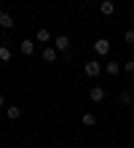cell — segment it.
<instances>
[{"label": "cell", "instance_id": "7a4b0ae2", "mask_svg": "<svg viewBox=\"0 0 134 148\" xmlns=\"http://www.w3.org/2000/svg\"><path fill=\"white\" fill-rule=\"evenodd\" d=\"M94 51H97L99 57H105L107 51H110V40H107V38H99V40L94 43Z\"/></svg>", "mask_w": 134, "mask_h": 148}, {"label": "cell", "instance_id": "277c9868", "mask_svg": "<svg viewBox=\"0 0 134 148\" xmlns=\"http://www.w3.org/2000/svg\"><path fill=\"white\" fill-rule=\"evenodd\" d=\"M102 70H105L107 75H118V73L123 70V67H121V62H115V59H113V62H107V65L102 67Z\"/></svg>", "mask_w": 134, "mask_h": 148}, {"label": "cell", "instance_id": "8fae6325", "mask_svg": "<svg viewBox=\"0 0 134 148\" xmlns=\"http://www.w3.org/2000/svg\"><path fill=\"white\" fill-rule=\"evenodd\" d=\"M80 121H83V127H94L97 124V116H94V113H83V119H80Z\"/></svg>", "mask_w": 134, "mask_h": 148}, {"label": "cell", "instance_id": "2e32d148", "mask_svg": "<svg viewBox=\"0 0 134 148\" xmlns=\"http://www.w3.org/2000/svg\"><path fill=\"white\" fill-rule=\"evenodd\" d=\"M121 102H123V105H129V102H131V94L123 92V94H121Z\"/></svg>", "mask_w": 134, "mask_h": 148}, {"label": "cell", "instance_id": "ba28073f", "mask_svg": "<svg viewBox=\"0 0 134 148\" xmlns=\"http://www.w3.org/2000/svg\"><path fill=\"white\" fill-rule=\"evenodd\" d=\"M99 11H102L105 16H110V14H115V3H113V0H102V5H99Z\"/></svg>", "mask_w": 134, "mask_h": 148}, {"label": "cell", "instance_id": "e0dca14e", "mask_svg": "<svg viewBox=\"0 0 134 148\" xmlns=\"http://www.w3.org/2000/svg\"><path fill=\"white\" fill-rule=\"evenodd\" d=\"M5 105V97H3V94H0V108H3Z\"/></svg>", "mask_w": 134, "mask_h": 148}, {"label": "cell", "instance_id": "3957f363", "mask_svg": "<svg viewBox=\"0 0 134 148\" xmlns=\"http://www.w3.org/2000/svg\"><path fill=\"white\" fill-rule=\"evenodd\" d=\"M54 49H56V51H67L70 49V38L67 35H56V38H54Z\"/></svg>", "mask_w": 134, "mask_h": 148}, {"label": "cell", "instance_id": "5b68a950", "mask_svg": "<svg viewBox=\"0 0 134 148\" xmlns=\"http://www.w3.org/2000/svg\"><path fill=\"white\" fill-rule=\"evenodd\" d=\"M88 97H91V102H102L105 100V89H102V86H91Z\"/></svg>", "mask_w": 134, "mask_h": 148}, {"label": "cell", "instance_id": "52a82bcc", "mask_svg": "<svg viewBox=\"0 0 134 148\" xmlns=\"http://www.w3.org/2000/svg\"><path fill=\"white\" fill-rule=\"evenodd\" d=\"M43 59H46V62H56V49L46 43V49H43Z\"/></svg>", "mask_w": 134, "mask_h": 148}, {"label": "cell", "instance_id": "9a60e30c", "mask_svg": "<svg viewBox=\"0 0 134 148\" xmlns=\"http://www.w3.org/2000/svg\"><path fill=\"white\" fill-rule=\"evenodd\" d=\"M123 40H126V43H134V30H126V32H123Z\"/></svg>", "mask_w": 134, "mask_h": 148}, {"label": "cell", "instance_id": "7c38bea8", "mask_svg": "<svg viewBox=\"0 0 134 148\" xmlns=\"http://www.w3.org/2000/svg\"><path fill=\"white\" fill-rule=\"evenodd\" d=\"M38 40H40V43H48V40H51V32H48L46 27H40V30H38Z\"/></svg>", "mask_w": 134, "mask_h": 148}, {"label": "cell", "instance_id": "5bb4252c", "mask_svg": "<svg viewBox=\"0 0 134 148\" xmlns=\"http://www.w3.org/2000/svg\"><path fill=\"white\" fill-rule=\"evenodd\" d=\"M121 67H123V73H129V75H134V59H129V62H123Z\"/></svg>", "mask_w": 134, "mask_h": 148}, {"label": "cell", "instance_id": "9c48e42d", "mask_svg": "<svg viewBox=\"0 0 134 148\" xmlns=\"http://www.w3.org/2000/svg\"><path fill=\"white\" fill-rule=\"evenodd\" d=\"M19 51H22V54H27V57H30V54H32V51H35V43L24 38V40L19 43Z\"/></svg>", "mask_w": 134, "mask_h": 148}, {"label": "cell", "instance_id": "4fadbf2b", "mask_svg": "<svg viewBox=\"0 0 134 148\" xmlns=\"http://www.w3.org/2000/svg\"><path fill=\"white\" fill-rule=\"evenodd\" d=\"M11 49H8V46H0V59H3V62H11Z\"/></svg>", "mask_w": 134, "mask_h": 148}, {"label": "cell", "instance_id": "30bf717a", "mask_svg": "<svg viewBox=\"0 0 134 148\" xmlns=\"http://www.w3.org/2000/svg\"><path fill=\"white\" fill-rule=\"evenodd\" d=\"M5 116L11 119V121H16V119L22 116V108H19V105H8V108H5Z\"/></svg>", "mask_w": 134, "mask_h": 148}, {"label": "cell", "instance_id": "8992f818", "mask_svg": "<svg viewBox=\"0 0 134 148\" xmlns=\"http://www.w3.org/2000/svg\"><path fill=\"white\" fill-rule=\"evenodd\" d=\"M0 27H5V30L14 27V19H11V14H8V11H0Z\"/></svg>", "mask_w": 134, "mask_h": 148}, {"label": "cell", "instance_id": "6da1fadb", "mask_svg": "<svg viewBox=\"0 0 134 148\" xmlns=\"http://www.w3.org/2000/svg\"><path fill=\"white\" fill-rule=\"evenodd\" d=\"M83 73H86L88 78H97V75L102 73V65L97 62V59H91V62H86V65H83Z\"/></svg>", "mask_w": 134, "mask_h": 148}]
</instances>
